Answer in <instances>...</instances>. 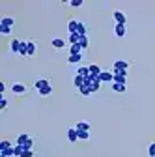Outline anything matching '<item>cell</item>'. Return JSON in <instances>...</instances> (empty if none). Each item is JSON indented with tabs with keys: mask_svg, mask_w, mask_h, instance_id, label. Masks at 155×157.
I'll use <instances>...</instances> for the list:
<instances>
[{
	"mask_svg": "<svg viewBox=\"0 0 155 157\" xmlns=\"http://www.w3.org/2000/svg\"><path fill=\"white\" fill-rule=\"evenodd\" d=\"M2 155H6V157H15V151H13V148H9V150H4V151H0Z\"/></svg>",
	"mask_w": 155,
	"mask_h": 157,
	"instance_id": "836d02e7",
	"label": "cell"
},
{
	"mask_svg": "<svg viewBox=\"0 0 155 157\" xmlns=\"http://www.w3.org/2000/svg\"><path fill=\"white\" fill-rule=\"evenodd\" d=\"M112 90L114 92H120V94H125L127 92V86L125 84H118V82H112Z\"/></svg>",
	"mask_w": 155,
	"mask_h": 157,
	"instance_id": "e0dca14e",
	"label": "cell"
},
{
	"mask_svg": "<svg viewBox=\"0 0 155 157\" xmlns=\"http://www.w3.org/2000/svg\"><path fill=\"white\" fill-rule=\"evenodd\" d=\"M75 75H81V77H84V78H86V77L90 75V67H88V66H81V67H77V69H75Z\"/></svg>",
	"mask_w": 155,
	"mask_h": 157,
	"instance_id": "9a60e30c",
	"label": "cell"
},
{
	"mask_svg": "<svg viewBox=\"0 0 155 157\" xmlns=\"http://www.w3.org/2000/svg\"><path fill=\"white\" fill-rule=\"evenodd\" d=\"M52 92H54V90H52V86H45V88H41V90H40V95H43V97H45V95H51Z\"/></svg>",
	"mask_w": 155,
	"mask_h": 157,
	"instance_id": "83f0119b",
	"label": "cell"
},
{
	"mask_svg": "<svg viewBox=\"0 0 155 157\" xmlns=\"http://www.w3.org/2000/svg\"><path fill=\"white\" fill-rule=\"evenodd\" d=\"M23 148H25V151H26V150H34V139H32V136H30V139L23 144Z\"/></svg>",
	"mask_w": 155,
	"mask_h": 157,
	"instance_id": "f546056e",
	"label": "cell"
},
{
	"mask_svg": "<svg viewBox=\"0 0 155 157\" xmlns=\"http://www.w3.org/2000/svg\"><path fill=\"white\" fill-rule=\"evenodd\" d=\"M79 92H81V95H90V94H92V90H90V86H82V88H81Z\"/></svg>",
	"mask_w": 155,
	"mask_h": 157,
	"instance_id": "e575fe53",
	"label": "cell"
},
{
	"mask_svg": "<svg viewBox=\"0 0 155 157\" xmlns=\"http://www.w3.org/2000/svg\"><path fill=\"white\" fill-rule=\"evenodd\" d=\"M13 151H15V157H21L23 151H25V148H23L21 144H15V146H13Z\"/></svg>",
	"mask_w": 155,
	"mask_h": 157,
	"instance_id": "4316f807",
	"label": "cell"
},
{
	"mask_svg": "<svg viewBox=\"0 0 155 157\" xmlns=\"http://www.w3.org/2000/svg\"><path fill=\"white\" fill-rule=\"evenodd\" d=\"M75 129L77 131H90V124L88 122H79V124L75 125Z\"/></svg>",
	"mask_w": 155,
	"mask_h": 157,
	"instance_id": "d6986e66",
	"label": "cell"
},
{
	"mask_svg": "<svg viewBox=\"0 0 155 157\" xmlns=\"http://www.w3.org/2000/svg\"><path fill=\"white\" fill-rule=\"evenodd\" d=\"M36 51H37L36 41H28V56H34V54H36Z\"/></svg>",
	"mask_w": 155,
	"mask_h": 157,
	"instance_id": "d4e9b609",
	"label": "cell"
},
{
	"mask_svg": "<svg viewBox=\"0 0 155 157\" xmlns=\"http://www.w3.org/2000/svg\"><path fill=\"white\" fill-rule=\"evenodd\" d=\"M127 67H129L127 60H116L112 64V73H127Z\"/></svg>",
	"mask_w": 155,
	"mask_h": 157,
	"instance_id": "6da1fadb",
	"label": "cell"
},
{
	"mask_svg": "<svg viewBox=\"0 0 155 157\" xmlns=\"http://www.w3.org/2000/svg\"><path fill=\"white\" fill-rule=\"evenodd\" d=\"M79 23H81V21H77V19H71V21L67 23V30H69V34H77V30H79Z\"/></svg>",
	"mask_w": 155,
	"mask_h": 157,
	"instance_id": "ba28073f",
	"label": "cell"
},
{
	"mask_svg": "<svg viewBox=\"0 0 155 157\" xmlns=\"http://www.w3.org/2000/svg\"><path fill=\"white\" fill-rule=\"evenodd\" d=\"M148 155H149V157H155V142L149 144V148H148Z\"/></svg>",
	"mask_w": 155,
	"mask_h": 157,
	"instance_id": "d590c367",
	"label": "cell"
},
{
	"mask_svg": "<svg viewBox=\"0 0 155 157\" xmlns=\"http://www.w3.org/2000/svg\"><path fill=\"white\" fill-rule=\"evenodd\" d=\"M21 43H23L21 39H17V37H13V39H11V45H9V47H11V52L19 54V51H21Z\"/></svg>",
	"mask_w": 155,
	"mask_h": 157,
	"instance_id": "30bf717a",
	"label": "cell"
},
{
	"mask_svg": "<svg viewBox=\"0 0 155 157\" xmlns=\"http://www.w3.org/2000/svg\"><path fill=\"white\" fill-rule=\"evenodd\" d=\"M8 109V99L6 97H2V99H0V112H4Z\"/></svg>",
	"mask_w": 155,
	"mask_h": 157,
	"instance_id": "1f68e13d",
	"label": "cell"
},
{
	"mask_svg": "<svg viewBox=\"0 0 155 157\" xmlns=\"http://www.w3.org/2000/svg\"><path fill=\"white\" fill-rule=\"evenodd\" d=\"M0 157H6V155H2V153H0Z\"/></svg>",
	"mask_w": 155,
	"mask_h": 157,
	"instance_id": "f35d334b",
	"label": "cell"
},
{
	"mask_svg": "<svg viewBox=\"0 0 155 157\" xmlns=\"http://www.w3.org/2000/svg\"><path fill=\"white\" fill-rule=\"evenodd\" d=\"M114 82L125 84V82H127V73H114Z\"/></svg>",
	"mask_w": 155,
	"mask_h": 157,
	"instance_id": "5bb4252c",
	"label": "cell"
},
{
	"mask_svg": "<svg viewBox=\"0 0 155 157\" xmlns=\"http://www.w3.org/2000/svg\"><path fill=\"white\" fill-rule=\"evenodd\" d=\"M0 34H2V36H9V34H11V28H8V26H0Z\"/></svg>",
	"mask_w": 155,
	"mask_h": 157,
	"instance_id": "8d00e7d4",
	"label": "cell"
},
{
	"mask_svg": "<svg viewBox=\"0 0 155 157\" xmlns=\"http://www.w3.org/2000/svg\"><path fill=\"white\" fill-rule=\"evenodd\" d=\"M101 81H99V78H95V81L92 82V86H90V90H92V94H95V92H99V88H101Z\"/></svg>",
	"mask_w": 155,
	"mask_h": 157,
	"instance_id": "ffe728a7",
	"label": "cell"
},
{
	"mask_svg": "<svg viewBox=\"0 0 155 157\" xmlns=\"http://www.w3.org/2000/svg\"><path fill=\"white\" fill-rule=\"evenodd\" d=\"M81 60H82V54H69L67 56V64H71V66L81 64Z\"/></svg>",
	"mask_w": 155,
	"mask_h": 157,
	"instance_id": "7c38bea8",
	"label": "cell"
},
{
	"mask_svg": "<svg viewBox=\"0 0 155 157\" xmlns=\"http://www.w3.org/2000/svg\"><path fill=\"white\" fill-rule=\"evenodd\" d=\"M36 153H34V150H26V151H23V155L21 157H34Z\"/></svg>",
	"mask_w": 155,
	"mask_h": 157,
	"instance_id": "74e56055",
	"label": "cell"
},
{
	"mask_svg": "<svg viewBox=\"0 0 155 157\" xmlns=\"http://www.w3.org/2000/svg\"><path fill=\"white\" fill-rule=\"evenodd\" d=\"M51 43H52L54 49H64V47H66V39H64V37H52Z\"/></svg>",
	"mask_w": 155,
	"mask_h": 157,
	"instance_id": "9c48e42d",
	"label": "cell"
},
{
	"mask_svg": "<svg viewBox=\"0 0 155 157\" xmlns=\"http://www.w3.org/2000/svg\"><path fill=\"white\" fill-rule=\"evenodd\" d=\"M11 92H13V94H17V95H21V94H25V92H26V86H25V84H21V82H15V84H11Z\"/></svg>",
	"mask_w": 155,
	"mask_h": 157,
	"instance_id": "52a82bcc",
	"label": "cell"
},
{
	"mask_svg": "<svg viewBox=\"0 0 155 157\" xmlns=\"http://www.w3.org/2000/svg\"><path fill=\"white\" fill-rule=\"evenodd\" d=\"M112 15H114V21H116V25H125V23H127V15H125L123 11L116 10Z\"/></svg>",
	"mask_w": 155,
	"mask_h": 157,
	"instance_id": "3957f363",
	"label": "cell"
},
{
	"mask_svg": "<svg viewBox=\"0 0 155 157\" xmlns=\"http://www.w3.org/2000/svg\"><path fill=\"white\" fill-rule=\"evenodd\" d=\"M99 81H101V82H114V73L103 69V73L99 75Z\"/></svg>",
	"mask_w": 155,
	"mask_h": 157,
	"instance_id": "5b68a950",
	"label": "cell"
},
{
	"mask_svg": "<svg viewBox=\"0 0 155 157\" xmlns=\"http://www.w3.org/2000/svg\"><path fill=\"white\" fill-rule=\"evenodd\" d=\"M81 47H82V51H86L88 49V45H90V39H88V36H81Z\"/></svg>",
	"mask_w": 155,
	"mask_h": 157,
	"instance_id": "484cf974",
	"label": "cell"
},
{
	"mask_svg": "<svg viewBox=\"0 0 155 157\" xmlns=\"http://www.w3.org/2000/svg\"><path fill=\"white\" fill-rule=\"evenodd\" d=\"M77 34H79V36H86V26L82 23H79V30H77Z\"/></svg>",
	"mask_w": 155,
	"mask_h": 157,
	"instance_id": "d6a6232c",
	"label": "cell"
},
{
	"mask_svg": "<svg viewBox=\"0 0 155 157\" xmlns=\"http://www.w3.org/2000/svg\"><path fill=\"white\" fill-rule=\"evenodd\" d=\"M19 56H28V41L21 43V51H19Z\"/></svg>",
	"mask_w": 155,
	"mask_h": 157,
	"instance_id": "cb8c5ba5",
	"label": "cell"
},
{
	"mask_svg": "<svg viewBox=\"0 0 155 157\" xmlns=\"http://www.w3.org/2000/svg\"><path fill=\"white\" fill-rule=\"evenodd\" d=\"M79 133V140H88L90 139V131H77Z\"/></svg>",
	"mask_w": 155,
	"mask_h": 157,
	"instance_id": "f1b7e54d",
	"label": "cell"
},
{
	"mask_svg": "<svg viewBox=\"0 0 155 157\" xmlns=\"http://www.w3.org/2000/svg\"><path fill=\"white\" fill-rule=\"evenodd\" d=\"M15 25V19L13 17H2L0 19V26H8V28H11Z\"/></svg>",
	"mask_w": 155,
	"mask_h": 157,
	"instance_id": "4fadbf2b",
	"label": "cell"
},
{
	"mask_svg": "<svg viewBox=\"0 0 155 157\" xmlns=\"http://www.w3.org/2000/svg\"><path fill=\"white\" fill-rule=\"evenodd\" d=\"M71 8H81L82 4H84V0H69V2H67Z\"/></svg>",
	"mask_w": 155,
	"mask_h": 157,
	"instance_id": "4dcf8cb0",
	"label": "cell"
},
{
	"mask_svg": "<svg viewBox=\"0 0 155 157\" xmlns=\"http://www.w3.org/2000/svg\"><path fill=\"white\" fill-rule=\"evenodd\" d=\"M67 139H69V142H79V133H77V129L75 127H69L67 129Z\"/></svg>",
	"mask_w": 155,
	"mask_h": 157,
	"instance_id": "8992f818",
	"label": "cell"
},
{
	"mask_svg": "<svg viewBox=\"0 0 155 157\" xmlns=\"http://www.w3.org/2000/svg\"><path fill=\"white\" fill-rule=\"evenodd\" d=\"M13 146H15V142H11V140H2V142H0V151L9 150V148H13Z\"/></svg>",
	"mask_w": 155,
	"mask_h": 157,
	"instance_id": "ac0fdd59",
	"label": "cell"
},
{
	"mask_svg": "<svg viewBox=\"0 0 155 157\" xmlns=\"http://www.w3.org/2000/svg\"><path fill=\"white\" fill-rule=\"evenodd\" d=\"M88 67H90V75H93L95 78H97V77H99V75L103 73V69H101V67H99L97 64H90Z\"/></svg>",
	"mask_w": 155,
	"mask_h": 157,
	"instance_id": "8fae6325",
	"label": "cell"
},
{
	"mask_svg": "<svg viewBox=\"0 0 155 157\" xmlns=\"http://www.w3.org/2000/svg\"><path fill=\"white\" fill-rule=\"evenodd\" d=\"M67 41H69L71 45H77V43L81 41V36H79V34H69V37H67Z\"/></svg>",
	"mask_w": 155,
	"mask_h": 157,
	"instance_id": "44dd1931",
	"label": "cell"
},
{
	"mask_svg": "<svg viewBox=\"0 0 155 157\" xmlns=\"http://www.w3.org/2000/svg\"><path fill=\"white\" fill-rule=\"evenodd\" d=\"M69 54H82V47H81V43L71 45V49H69Z\"/></svg>",
	"mask_w": 155,
	"mask_h": 157,
	"instance_id": "603a6c76",
	"label": "cell"
},
{
	"mask_svg": "<svg viewBox=\"0 0 155 157\" xmlns=\"http://www.w3.org/2000/svg\"><path fill=\"white\" fill-rule=\"evenodd\" d=\"M28 139H30V135L23 133V135H19V136H17V140H15V144H21V146H23V144H25V142H26Z\"/></svg>",
	"mask_w": 155,
	"mask_h": 157,
	"instance_id": "7402d4cb",
	"label": "cell"
},
{
	"mask_svg": "<svg viewBox=\"0 0 155 157\" xmlns=\"http://www.w3.org/2000/svg\"><path fill=\"white\" fill-rule=\"evenodd\" d=\"M114 34H116V37H125L127 36V26L125 25H114Z\"/></svg>",
	"mask_w": 155,
	"mask_h": 157,
	"instance_id": "277c9868",
	"label": "cell"
},
{
	"mask_svg": "<svg viewBox=\"0 0 155 157\" xmlns=\"http://www.w3.org/2000/svg\"><path fill=\"white\" fill-rule=\"evenodd\" d=\"M73 84H75V88H77V90H81V88L84 86V77H81V75H75V78H73Z\"/></svg>",
	"mask_w": 155,
	"mask_h": 157,
	"instance_id": "2e32d148",
	"label": "cell"
},
{
	"mask_svg": "<svg viewBox=\"0 0 155 157\" xmlns=\"http://www.w3.org/2000/svg\"><path fill=\"white\" fill-rule=\"evenodd\" d=\"M45 86H51V78H47V77H40L37 81L34 82V88L40 92L41 88H45Z\"/></svg>",
	"mask_w": 155,
	"mask_h": 157,
	"instance_id": "7a4b0ae2",
	"label": "cell"
}]
</instances>
